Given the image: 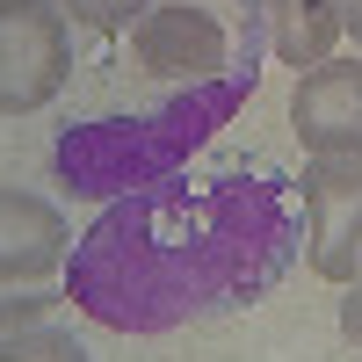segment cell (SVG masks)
Masks as SVG:
<instances>
[{
  "label": "cell",
  "instance_id": "8992f818",
  "mask_svg": "<svg viewBox=\"0 0 362 362\" xmlns=\"http://www.w3.org/2000/svg\"><path fill=\"white\" fill-rule=\"evenodd\" d=\"M131 51H138V66L153 80H181V87L232 73L225 66V22L210 8H189V0H181V8H153L131 29Z\"/></svg>",
  "mask_w": 362,
  "mask_h": 362
},
{
  "label": "cell",
  "instance_id": "277c9868",
  "mask_svg": "<svg viewBox=\"0 0 362 362\" xmlns=\"http://www.w3.org/2000/svg\"><path fill=\"white\" fill-rule=\"evenodd\" d=\"M297 196H305V261L326 283H355V268H362V160H312Z\"/></svg>",
  "mask_w": 362,
  "mask_h": 362
},
{
  "label": "cell",
  "instance_id": "6da1fadb",
  "mask_svg": "<svg viewBox=\"0 0 362 362\" xmlns=\"http://www.w3.org/2000/svg\"><path fill=\"white\" fill-rule=\"evenodd\" d=\"M305 254V196L283 174H203L116 196L73 239L66 290L109 334H174L247 312Z\"/></svg>",
  "mask_w": 362,
  "mask_h": 362
},
{
  "label": "cell",
  "instance_id": "9c48e42d",
  "mask_svg": "<svg viewBox=\"0 0 362 362\" xmlns=\"http://www.w3.org/2000/svg\"><path fill=\"white\" fill-rule=\"evenodd\" d=\"M66 15L80 29H95V37H124V29H138L153 15V0H66Z\"/></svg>",
  "mask_w": 362,
  "mask_h": 362
},
{
  "label": "cell",
  "instance_id": "8fae6325",
  "mask_svg": "<svg viewBox=\"0 0 362 362\" xmlns=\"http://www.w3.org/2000/svg\"><path fill=\"white\" fill-rule=\"evenodd\" d=\"M341 334L362 348V283H348V297H341Z\"/></svg>",
  "mask_w": 362,
  "mask_h": 362
},
{
  "label": "cell",
  "instance_id": "4fadbf2b",
  "mask_svg": "<svg viewBox=\"0 0 362 362\" xmlns=\"http://www.w3.org/2000/svg\"><path fill=\"white\" fill-rule=\"evenodd\" d=\"M355 283H362V268H355Z\"/></svg>",
  "mask_w": 362,
  "mask_h": 362
},
{
  "label": "cell",
  "instance_id": "7c38bea8",
  "mask_svg": "<svg viewBox=\"0 0 362 362\" xmlns=\"http://www.w3.org/2000/svg\"><path fill=\"white\" fill-rule=\"evenodd\" d=\"M334 8H341V29L355 37V51H362V0H334Z\"/></svg>",
  "mask_w": 362,
  "mask_h": 362
},
{
  "label": "cell",
  "instance_id": "3957f363",
  "mask_svg": "<svg viewBox=\"0 0 362 362\" xmlns=\"http://www.w3.org/2000/svg\"><path fill=\"white\" fill-rule=\"evenodd\" d=\"M73 73L66 8L51 0H0V116L44 109Z\"/></svg>",
  "mask_w": 362,
  "mask_h": 362
},
{
  "label": "cell",
  "instance_id": "7a4b0ae2",
  "mask_svg": "<svg viewBox=\"0 0 362 362\" xmlns=\"http://www.w3.org/2000/svg\"><path fill=\"white\" fill-rule=\"evenodd\" d=\"M254 95V66H232L218 80L174 87L167 102L138 109V116H95V124H73L66 138L51 145V174L66 181L73 196H131L153 189V181H174L189 167V153H203Z\"/></svg>",
  "mask_w": 362,
  "mask_h": 362
},
{
  "label": "cell",
  "instance_id": "ba28073f",
  "mask_svg": "<svg viewBox=\"0 0 362 362\" xmlns=\"http://www.w3.org/2000/svg\"><path fill=\"white\" fill-rule=\"evenodd\" d=\"M268 44H276L283 66L312 73L341 44V8L334 0H268Z\"/></svg>",
  "mask_w": 362,
  "mask_h": 362
},
{
  "label": "cell",
  "instance_id": "52a82bcc",
  "mask_svg": "<svg viewBox=\"0 0 362 362\" xmlns=\"http://www.w3.org/2000/svg\"><path fill=\"white\" fill-rule=\"evenodd\" d=\"M73 261V232L44 196L0 189V283H37Z\"/></svg>",
  "mask_w": 362,
  "mask_h": 362
},
{
  "label": "cell",
  "instance_id": "30bf717a",
  "mask_svg": "<svg viewBox=\"0 0 362 362\" xmlns=\"http://www.w3.org/2000/svg\"><path fill=\"white\" fill-rule=\"evenodd\" d=\"M0 362H87V348L58 326H37V334H8L0 341Z\"/></svg>",
  "mask_w": 362,
  "mask_h": 362
},
{
  "label": "cell",
  "instance_id": "5b68a950",
  "mask_svg": "<svg viewBox=\"0 0 362 362\" xmlns=\"http://www.w3.org/2000/svg\"><path fill=\"white\" fill-rule=\"evenodd\" d=\"M290 131L312 160H362V58H326L297 80Z\"/></svg>",
  "mask_w": 362,
  "mask_h": 362
}]
</instances>
